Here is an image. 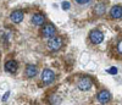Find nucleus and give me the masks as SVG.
<instances>
[{
  "label": "nucleus",
  "instance_id": "1a4fd4ad",
  "mask_svg": "<svg viewBox=\"0 0 122 105\" xmlns=\"http://www.w3.org/2000/svg\"><path fill=\"white\" fill-rule=\"evenodd\" d=\"M110 16L112 17V18H122V6L116 5L114 7H111Z\"/></svg>",
  "mask_w": 122,
  "mask_h": 105
},
{
  "label": "nucleus",
  "instance_id": "2eb2a0df",
  "mask_svg": "<svg viewBox=\"0 0 122 105\" xmlns=\"http://www.w3.org/2000/svg\"><path fill=\"white\" fill-rule=\"evenodd\" d=\"M70 6H71V5H70L68 1H64V3H62V9H64V10H68Z\"/></svg>",
  "mask_w": 122,
  "mask_h": 105
},
{
  "label": "nucleus",
  "instance_id": "4468645a",
  "mask_svg": "<svg viewBox=\"0 0 122 105\" xmlns=\"http://www.w3.org/2000/svg\"><path fill=\"white\" fill-rule=\"evenodd\" d=\"M107 73H110V75H116L117 73V68L116 67H111L107 70Z\"/></svg>",
  "mask_w": 122,
  "mask_h": 105
},
{
  "label": "nucleus",
  "instance_id": "dca6fc26",
  "mask_svg": "<svg viewBox=\"0 0 122 105\" xmlns=\"http://www.w3.org/2000/svg\"><path fill=\"white\" fill-rule=\"evenodd\" d=\"M9 95H10V92H6V93L4 94V97L1 98V100H3V101H6V100H7V98H9Z\"/></svg>",
  "mask_w": 122,
  "mask_h": 105
},
{
  "label": "nucleus",
  "instance_id": "0eeeda50",
  "mask_svg": "<svg viewBox=\"0 0 122 105\" xmlns=\"http://www.w3.org/2000/svg\"><path fill=\"white\" fill-rule=\"evenodd\" d=\"M10 17H11V21H12V22L20 23V22H21V21L23 20V12L21 11V10H15L14 12H11Z\"/></svg>",
  "mask_w": 122,
  "mask_h": 105
},
{
  "label": "nucleus",
  "instance_id": "20e7f679",
  "mask_svg": "<svg viewBox=\"0 0 122 105\" xmlns=\"http://www.w3.org/2000/svg\"><path fill=\"white\" fill-rule=\"evenodd\" d=\"M90 40L93 44H100L104 40V34L100 31H93L90 32Z\"/></svg>",
  "mask_w": 122,
  "mask_h": 105
},
{
  "label": "nucleus",
  "instance_id": "9d476101",
  "mask_svg": "<svg viewBox=\"0 0 122 105\" xmlns=\"http://www.w3.org/2000/svg\"><path fill=\"white\" fill-rule=\"evenodd\" d=\"M38 73V67L37 66H34V65H28L27 67H26V76L27 77H29V78H32V77H34Z\"/></svg>",
  "mask_w": 122,
  "mask_h": 105
},
{
  "label": "nucleus",
  "instance_id": "f3484780",
  "mask_svg": "<svg viewBox=\"0 0 122 105\" xmlns=\"http://www.w3.org/2000/svg\"><path fill=\"white\" fill-rule=\"evenodd\" d=\"M76 1H77L78 4H81V5H83V4H87V3H89L90 0H76Z\"/></svg>",
  "mask_w": 122,
  "mask_h": 105
},
{
  "label": "nucleus",
  "instance_id": "f8f14e48",
  "mask_svg": "<svg viewBox=\"0 0 122 105\" xmlns=\"http://www.w3.org/2000/svg\"><path fill=\"white\" fill-rule=\"evenodd\" d=\"M94 12H95L98 16H101V15L105 12V4H101V3L97 4L95 7H94Z\"/></svg>",
  "mask_w": 122,
  "mask_h": 105
},
{
  "label": "nucleus",
  "instance_id": "a211bd4d",
  "mask_svg": "<svg viewBox=\"0 0 122 105\" xmlns=\"http://www.w3.org/2000/svg\"><path fill=\"white\" fill-rule=\"evenodd\" d=\"M117 49H118V51H120L121 54H122V40H121L120 43H118V45H117Z\"/></svg>",
  "mask_w": 122,
  "mask_h": 105
},
{
  "label": "nucleus",
  "instance_id": "423d86ee",
  "mask_svg": "<svg viewBox=\"0 0 122 105\" xmlns=\"http://www.w3.org/2000/svg\"><path fill=\"white\" fill-rule=\"evenodd\" d=\"M18 68V65L15 60H9L6 64H5V71L10 72V73H15Z\"/></svg>",
  "mask_w": 122,
  "mask_h": 105
},
{
  "label": "nucleus",
  "instance_id": "39448f33",
  "mask_svg": "<svg viewBox=\"0 0 122 105\" xmlns=\"http://www.w3.org/2000/svg\"><path fill=\"white\" fill-rule=\"evenodd\" d=\"M55 32H56V29H55V27L53 25H46L43 28V36H44V38H53Z\"/></svg>",
  "mask_w": 122,
  "mask_h": 105
},
{
  "label": "nucleus",
  "instance_id": "f03ea898",
  "mask_svg": "<svg viewBox=\"0 0 122 105\" xmlns=\"http://www.w3.org/2000/svg\"><path fill=\"white\" fill-rule=\"evenodd\" d=\"M77 86L81 90H88V89L92 88V86H93V81H92L89 77H82L78 81Z\"/></svg>",
  "mask_w": 122,
  "mask_h": 105
},
{
  "label": "nucleus",
  "instance_id": "6e6552de",
  "mask_svg": "<svg viewBox=\"0 0 122 105\" xmlns=\"http://www.w3.org/2000/svg\"><path fill=\"white\" fill-rule=\"evenodd\" d=\"M110 99H111V94H110L109 90H101V92L98 94V100H99L101 104L107 103Z\"/></svg>",
  "mask_w": 122,
  "mask_h": 105
},
{
  "label": "nucleus",
  "instance_id": "9b49d317",
  "mask_svg": "<svg viewBox=\"0 0 122 105\" xmlns=\"http://www.w3.org/2000/svg\"><path fill=\"white\" fill-rule=\"evenodd\" d=\"M32 22L34 23V25H43V22H44V16L43 15H40V14H36V15H33V17H32Z\"/></svg>",
  "mask_w": 122,
  "mask_h": 105
},
{
  "label": "nucleus",
  "instance_id": "f257e3e1",
  "mask_svg": "<svg viewBox=\"0 0 122 105\" xmlns=\"http://www.w3.org/2000/svg\"><path fill=\"white\" fill-rule=\"evenodd\" d=\"M61 47H62V39L60 37H53L48 42V48L51 51H57L61 49Z\"/></svg>",
  "mask_w": 122,
  "mask_h": 105
},
{
  "label": "nucleus",
  "instance_id": "7ed1b4c3",
  "mask_svg": "<svg viewBox=\"0 0 122 105\" xmlns=\"http://www.w3.org/2000/svg\"><path fill=\"white\" fill-rule=\"evenodd\" d=\"M54 79H55V73H54L51 70L45 68V70L42 72V81H43L44 83L49 84V83H51Z\"/></svg>",
  "mask_w": 122,
  "mask_h": 105
},
{
  "label": "nucleus",
  "instance_id": "ddd939ff",
  "mask_svg": "<svg viewBox=\"0 0 122 105\" xmlns=\"http://www.w3.org/2000/svg\"><path fill=\"white\" fill-rule=\"evenodd\" d=\"M49 100H50V104H51V105H59L60 101H61V99L57 95H51Z\"/></svg>",
  "mask_w": 122,
  "mask_h": 105
}]
</instances>
